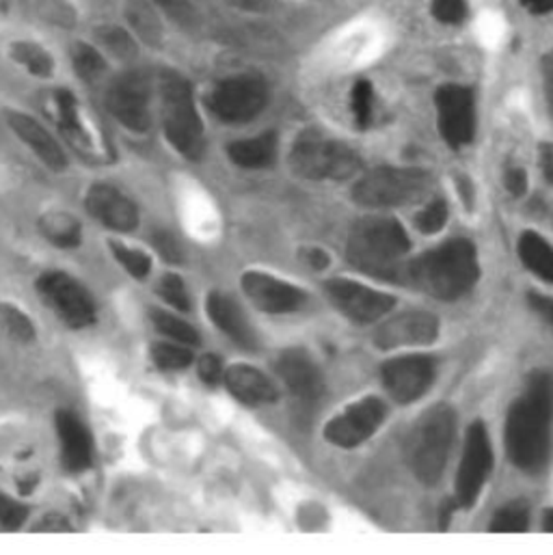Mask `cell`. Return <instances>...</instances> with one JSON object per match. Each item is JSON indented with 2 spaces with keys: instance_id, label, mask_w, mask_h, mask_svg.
Masks as SVG:
<instances>
[{
  "instance_id": "obj_1",
  "label": "cell",
  "mask_w": 553,
  "mask_h": 555,
  "mask_svg": "<svg viewBox=\"0 0 553 555\" xmlns=\"http://www.w3.org/2000/svg\"><path fill=\"white\" fill-rule=\"evenodd\" d=\"M553 389L543 372H535L526 391L509 411L506 452L526 474H541L552 456Z\"/></svg>"
},
{
  "instance_id": "obj_2",
  "label": "cell",
  "mask_w": 553,
  "mask_h": 555,
  "mask_svg": "<svg viewBox=\"0 0 553 555\" xmlns=\"http://www.w3.org/2000/svg\"><path fill=\"white\" fill-rule=\"evenodd\" d=\"M478 275L476 247L465 238H456L409 262L400 281L411 283L428 296L454 300L474 287Z\"/></svg>"
},
{
  "instance_id": "obj_3",
  "label": "cell",
  "mask_w": 553,
  "mask_h": 555,
  "mask_svg": "<svg viewBox=\"0 0 553 555\" xmlns=\"http://www.w3.org/2000/svg\"><path fill=\"white\" fill-rule=\"evenodd\" d=\"M409 249V236L398 221L374 217L359 221L350 230L346 258L361 273L400 281Z\"/></svg>"
},
{
  "instance_id": "obj_4",
  "label": "cell",
  "mask_w": 553,
  "mask_h": 555,
  "mask_svg": "<svg viewBox=\"0 0 553 555\" xmlns=\"http://www.w3.org/2000/svg\"><path fill=\"white\" fill-rule=\"evenodd\" d=\"M456 430V415L448 404L428 409L411 428L407 459L422 485H437L448 465Z\"/></svg>"
},
{
  "instance_id": "obj_5",
  "label": "cell",
  "mask_w": 553,
  "mask_h": 555,
  "mask_svg": "<svg viewBox=\"0 0 553 555\" xmlns=\"http://www.w3.org/2000/svg\"><path fill=\"white\" fill-rule=\"evenodd\" d=\"M160 117L167 141L187 160H200L206 152V137L200 111L195 106L193 87L180 74L160 78Z\"/></svg>"
},
{
  "instance_id": "obj_6",
  "label": "cell",
  "mask_w": 553,
  "mask_h": 555,
  "mask_svg": "<svg viewBox=\"0 0 553 555\" xmlns=\"http://www.w3.org/2000/svg\"><path fill=\"white\" fill-rule=\"evenodd\" d=\"M292 169L307 180H348L361 169L357 152L318 132L305 130L292 145Z\"/></svg>"
},
{
  "instance_id": "obj_7",
  "label": "cell",
  "mask_w": 553,
  "mask_h": 555,
  "mask_svg": "<svg viewBox=\"0 0 553 555\" xmlns=\"http://www.w3.org/2000/svg\"><path fill=\"white\" fill-rule=\"evenodd\" d=\"M430 184V176L422 169L378 167L355 184L352 197L368 208H396L422 199Z\"/></svg>"
},
{
  "instance_id": "obj_8",
  "label": "cell",
  "mask_w": 553,
  "mask_h": 555,
  "mask_svg": "<svg viewBox=\"0 0 553 555\" xmlns=\"http://www.w3.org/2000/svg\"><path fill=\"white\" fill-rule=\"evenodd\" d=\"M269 102V87L258 74H239L221 80L208 95L210 113L226 124L256 119Z\"/></svg>"
},
{
  "instance_id": "obj_9",
  "label": "cell",
  "mask_w": 553,
  "mask_h": 555,
  "mask_svg": "<svg viewBox=\"0 0 553 555\" xmlns=\"http://www.w3.org/2000/svg\"><path fill=\"white\" fill-rule=\"evenodd\" d=\"M37 292L67 328H87L98 318V307L91 292L69 273H41L37 279Z\"/></svg>"
},
{
  "instance_id": "obj_10",
  "label": "cell",
  "mask_w": 553,
  "mask_h": 555,
  "mask_svg": "<svg viewBox=\"0 0 553 555\" xmlns=\"http://www.w3.org/2000/svg\"><path fill=\"white\" fill-rule=\"evenodd\" d=\"M108 113L132 132L152 128V82L145 72L130 69L119 74L106 89Z\"/></svg>"
},
{
  "instance_id": "obj_11",
  "label": "cell",
  "mask_w": 553,
  "mask_h": 555,
  "mask_svg": "<svg viewBox=\"0 0 553 555\" xmlns=\"http://www.w3.org/2000/svg\"><path fill=\"white\" fill-rule=\"evenodd\" d=\"M439 132L454 150L474 141L476 132V106L474 91L461 85H443L435 95Z\"/></svg>"
},
{
  "instance_id": "obj_12",
  "label": "cell",
  "mask_w": 553,
  "mask_h": 555,
  "mask_svg": "<svg viewBox=\"0 0 553 555\" xmlns=\"http://www.w3.org/2000/svg\"><path fill=\"white\" fill-rule=\"evenodd\" d=\"M491 467H493V452H491L489 435H487V428L480 422H476L467 430L463 461L456 476L459 506L472 508L478 502L480 491L491 474Z\"/></svg>"
},
{
  "instance_id": "obj_13",
  "label": "cell",
  "mask_w": 553,
  "mask_h": 555,
  "mask_svg": "<svg viewBox=\"0 0 553 555\" xmlns=\"http://www.w3.org/2000/svg\"><path fill=\"white\" fill-rule=\"evenodd\" d=\"M385 404L378 398H363L350 404L342 415L333 417L326 428L324 437L339 448H357L368 441L385 420Z\"/></svg>"
},
{
  "instance_id": "obj_14",
  "label": "cell",
  "mask_w": 553,
  "mask_h": 555,
  "mask_svg": "<svg viewBox=\"0 0 553 555\" xmlns=\"http://www.w3.org/2000/svg\"><path fill=\"white\" fill-rule=\"evenodd\" d=\"M326 294L333 305L355 322H376L396 305V298L350 279H331Z\"/></svg>"
},
{
  "instance_id": "obj_15",
  "label": "cell",
  "mask_w": 553,
  "mask_h": 555,
  "mask_svg": "<svg viewBox=\"0 0 553 555\" xmlns=\"http://www.w3.org/2000/svg\"><path fill=\"white\" fill-rule=\"evenodd\" d=\"M381 374L389 396L400 404H409L420 400L433 385L435 363L430 357L409 354L387 361Z\"/></svg>"
},
{
  "instance_id": "obj_16",
  "label": "cell",
  "mask_w": 553,
  "mask_h": 555,
  "mask_svg": "<svg viewBox=\"0 0 553 555\" xmlns=\"http://www.w3.org/2000/svg\"><path fill=\"white\" fill-rule=\"evenodd\" d=\"M85 208L100 225L117 234L134 232L141 221L137 204L117 186L106 182H98L87 191Z\"/></svg>"
},
{
  "instance_id": "obj_17",
  "label": "cell",
  "mask_w": 553,
  "mask_h": 555,
  "mask_svg": "<svg viewBox=\"0 0 553 555\" xmlns=\"http://www.w3.org/2000/svg\"><path fill=\"white\" fill-rule=\"evenodd\" d=\"M276 374L300 406H313L322 398V374L305 350L290 348L281 352L276 359Z\"/></svg>"
},
{
  "instance_id": "obj_18",
  "label": "cell",
  "mask_w": 553,
  "mask_h": 555,
  "mask_svg": "<svg viewBox=\"0 0 553 555\" xmlns=\"http://www.w3.org/2000/svg\"><path fill=\"white\" fill-rule=\"evenodd\" d=\"M439 335V322L426 311H407L389 322H385L374 339L381 348H400V346H426L433 344Z\"/></svg>"
},
{
  "instance_id": "obj_19",
  "label": "cell",
  "mask_w": 553,
  "mask_h": 555,
  "mask_svg": "<svg viewBox=\"0 0 553 555\" xmlns=\"http://www.w3.org/2000/svg\"><path fill=\"white\" fill-rule=\"evenodd\" d=\"M241 283L247 298L267 313L294 311L305 302V292L300 287L267 273L249 271L243 275Z\"/></svg>"
},
{
  "instance_id": "obj_20",
  "label": "cell",
  "mask_w": 553,
  "mask_h": 555,
  "mask_svg": "<svg viewBox=\"0 0 553 555\" xmlns=\"http://www.w3.org/2000/svg\"><path fill=\"white\" fill-rule=\"evenodd\" d=\"M54 424L61 441V463L65 472H87L93 465V439L85 422L74 411H56Z\"/></svg>"
},
{
  "instance_id": "obj_21",
  "label": "cell",
  "mask_w": 553,
  "mask_h": 555,
  "mask_svg": "<svg viewBox=\"0 0 553 555\" xmlns=\"http://www.w3.org/2000/svg\"><path fill=\"white\" fill-rule=\"evenodd\" d=\"M7 121L11 130L17 134V139L52 171H63L67 167V156L63 147L56 143V139L30 115L11 111L7 113Z\"/></svg>"
},
{
  "instance_id": "obj_22",
  "label": "cell",
  "mask_w": 553,
  "mask_h": 555,
  "mask_svg": "<svg viewBox=\"0 0 553 555\" xmlns=\"http://www.w3.org/2000/svg\"><path fill=\"white\" fill-rule=\"evenodd\" d=\"M223 380L230 393L249 406H262L276 400L275 385L258 367L236 363L223 372Z\"/></svg>"
},
{
  "instance_id": "obj_23",
  "label": "cell",
  "mask_w": 553,
  "mask_h": 555,
  "mask_svg": "<svg viewBox=\"0 0 553 555\" xmlns=\"http://www.w3.org/2000/svg\"><path fill=\"white\" fill-rule=\"evenodd\" d=\"M206 309L210 320L230 337L234 339L239 346L243 348H256L258 346V337L256 331L252 328L249 320L245 318L243 309L236 305V300H232L228 294L223 292H213L206 300Z\"/></svg>"
},
{
  "instance_id": "obj_24",
  "label": "cell",
  "mask_w": 553,
  "mask_h": 555,
  "mask_svg": "<svg viewBox=\"0 0 553 555\" xmlns=\"http://www.w3.org/2000/svg\"><path fill=\"white\" fill-rule=\"evenodd\" d=\"M54 117L61 134L67 139V143L78 150L80 154H93V141L82 124L80 104L76 95L67 89H59L54 93Z\"/></svg>"
},
{
  "instance_id": "obj_25",
  "label": "cell",
  "mask_w": 553,
  "mask_h": 555,
  "mask_svg": "<svg viewBox=\"0 0 553 555\" xmlns=\"http://www.w3.org/2000/svg\"><path fill=\"white\" fill-rule=\"evenodd\" d=\"M230 160L243 169H265L271 167L276 158V134L265 132L256 139L236 141L228 147Z\"/></svg>"
},
{
  "instance_id": "obj_26",
  "label": "cell",
  "mask_w": 553,
  "mask_h": 555,
  "mask_svg": "<svg viewBox=\"0 0 553 555\" xmlns=\"http://www.w3.org/2000/svg\"><path fill=\"white\" fill-rule=\"evenodd\" d=\"M39 232L59 249H76L82 243V225L74 215L67 212H46L39 219Z\"/></svg>"
},
{
  "instance_id": "obj_27",
  "label": "cell",
  "mask_w": 553,
  "mask_h": 555,
  "mask_svg": "<svg viewBox=\"0 0 553 555\" xmlns=\"http://www.w3.org/2000/svg\"><path fill=\"white\" fill-rule=\"evenodd\" d=\"M519 258L535 275L553 283V247L543 236L526 232L519 241Z\"/></svg>"
},
{
  "instance_id": "obj_28",
  "label": "cell",
  "mask_w": 553,
  "mask_h": 555,
  "mask_svg": "<svg viewBox=\"0 0 553 555\" xmlns=\"http://www.w3.org/2000/svg\"><path fill=\"white\" fill-rule=\"evenodd\" d=\"M150 318H152V324L156 326V331L167 335L169 339H173L178 344H184V346H197L200 344V333L187 320H182V318H178L169 311H163V309H152Z\"/></svg>"
},
{
  "instance_id": "obj_29",
  "label": "cell",
  "mask_w": 553,
  "mask_h": 555,
  "mask_svg": "<svg viewBox=\"0 0 553 555\" xmlns=\"http://www.w3.org/2000/svg\"><path fill=\"white\" fill-rule=\"evenodd\" d=\"M0 324L20 344H30L37 337L33 320L11 302H0Z\"/></svg>"
},
{
  "instance_id": "obj_30",
  "label": "cell",
  "mask_w": 553,
  "mask_h": 555,
  "mask_svg": "<svg viewBox=\"0 0 553 555\" xmlns=\"http://www.w3.org/2000/svg\"><path fill=\"white\" fill-rule=\"evenodd\" d=\"M108 247H111V254L117 260V264H121L130 278L143 281L152 273V258L145 251L128 247L119 241H111Z\"/></svg>"
},
{
  "instance_id": "obj_31",
  "label": "cell",
  "mask_w": 553,
  "mask_h": 555,
  "mask_svg": "<svg viewBox=\"0 0 553 555\" xmlns=\"http://www.w3.org/2000/svg\"><path fill=\"white\" fill-rule=\"evenodd\" d=\"M150 354H152L154 365L165 372H178L193 363V352L184 344L180 346V344H171V341H158L152 346Z\"/></svg>"
},
{
  "instance_id": "obj_32",
  "label": "cell",
  "mask_w": 553,
  "mask_h": 555,
  "mask_svg": "<svg viewBox=\"0 0 553 555\" xmlns=\"http://www.w3.org/2000/svg\"><path fill=\"white\" fill-rule=\"evenodd\" d=\"M74 67H76V74L82 80L93 82V80H98L104 74L106 61H104V56L93 46L78 43L74 48Z\"/></svg>"
},
{
  "instance_id": "obj_33",
  "label": "cell",
  "mask_w": 553,
  "mask_h": 555,
  "mask_svg": "<svg viewBox=\"0 0 553 555\" xmlns=\"http://www.w3.org/2000/svg\"><path fill=\"white\" fill-rule=\"evenodd\" d=\"M530 526V511L524 502H515V504H509L504 506L493 524H491V530L493 532H526Z\"/></svg>"
},
{
  "instance_id": "obj_34",
  "label": "cell",
  "mask_w": 553,
  "mask_h": 555,
  "mask_svg": "<svg viewBox=\"0 0 553 555\" xmlns=\"http://www.w3.org/2000/svg\"><path fill=\"white\" fill-rule=\"evenodd\" d=\"M156 292L173 309H180V311H189L191 309V296H189V289H187V285H184V281H182L180 275H173V273L163 275V278L158 279Z\"/></svg>"
},
{
  "instance_id": "obj_35",
  "label": "cell",
  "mask_w": 553,
  "mask_h": 555,
  "mask_svg": "<svg viewBox=\"0 0 553 555\" xmlns=\"http://www.w3.org/2000/svg\"><path fill=\"white\" fill-rule=\"evenodd\" d=\"M350 106H352V115H355L357 126L368 128L372 124V113H374V91H372V85L368 80H359L352 87Z\"/></svg>"
},
{
  "instance_id": "obj_36",
  "label": "cell",
  "mask_w": 553,
  "mask_h": 555,
  "mask_svg": "<svg viewBox=\"0 0 553 555\" xmlns=\"http://www.w3.org/2000/svg\"><path fill=\"white\" fill-rule=\"evenodd\" d=\"M448 221V206L443 199L433 202L430 206H426L417 217H415V225L420 232L424 234H437L439 230H443Z\"/></svg>"
},
{
  "instance_id": "obj_37",
  "label": "cell",
  "mask_w": 553,
  "mask_h": 555,
  "mask_svg": "<svg viewBox=\"0 0 553 555\" xmlns=\"http://www.w3.org/2000/svg\"><path fill=\"white\" fill-rule=\"evenodd\" d=\"M152 245L156 249V254L167 262V264H182L184 262V251L180 241L167 232V230H156L152 234Z\"/></svg>"
},
{
  "instance_id": "obj_38",
  "label": "cell",
  "mask_w": 553,
  "mask_h": 555,
  "mask_svg": "<svg viewBox=\"0 0 553 555\" xmlns=\"http://www.w3.org/2000/svg\"><path fill=\"white\" fill-rule=\"evenodd\" d=\"M28 519V508L11 498H7L4 493H0V526L9 532H15L24 526V521Z\"/></svg>"
},
{
  "instance_id": "obj_39",
  "label": "cell",
  "mask_w": 553,
  "mask_h": 555,
  "mask_svg": "<svg viewBox=\"0 0 553 555\" xmlns=\"http://www.w3.org/2000/svg\"><path fill=\"white\" fill-rule=\"evenodd\" d=\"M17 52H20V54H17L20 61L28 67L30 74L48 76V74L52 72V61H50V56H48L43 50H39L37 46H20Z\"/></svg>"
},
{
  "instance_id": "obj_40",
  "label": "cell",
  "mask_w": 553,
  "mask_h": 555,
  "mask_svg": "<svg viewBox=\"0 0 553 555\" xmlns=\"http://www.w3.org/2000/svg\"><path fill=\"white\" fill-rule=\"evenodd\" d=\"M433 15L443 24H459L467 15L465 0H433Z\"/></svg>"
},
{
  "instance_id": "obj_41",
  "label": "cell",
  "mask_w": 553,
  "mask_h": 555,
  "mask_svg": "<svg viewBox=\"0 0 553 555\" xmlns=\"http://www.w3.org/2000/svg\"><path fill=\"white\" fill-rule=\"evenodd\" d=\"M197 372H200V378L206 383V385H217L221 378H223V363H221V359L217 357V354H204L202 359H200V367H197Z\"/></svg>"
},
{
  "instance_id": "obj_42",
  "label": "cell",
  "mask_w": 553,
  "mask_h": 555,
  "mask_svg": "<svg viewBox=\"0 0 553 555\" xmlns=\"http://www.w3.org/2000/svg\"><path fill=\"white\" fill-rule=\"evenodd\" d=\"M504 182H506V189L513 193V195H524L526 193V189H528V180H526V173L522 171V169H517V167H513V169H509L506 171V178H504Z\"/></svg>"
},
{
  "instance_id": "obj_43",
  "label": "cell",
  "mask_w": 553,
  "mask_h": 555,
  "mask_svg": "<svg viewBox=\"0 0 553 555\" xmlns=\"http://www.w3.org/2000/svg\"><path fill=\"white\" fill-rule=\"evenodd\" d=\"M530 305L539 315H543L545 322H550L553 326V298L543 294H530Z\"/></svg>"
},
{
  "instance_id": "obj_44",
  "label": "cell",
  "mask_w": 553,
  "mask_h": 555,
  "mask_svg": "<svg viewBox=\"0 0 553 555\" xmlns=\"http://www.w3.org/2000/svg\"><path fill=\"white\" fill-rule=\"evenodd\" d=\"M543 80H545V93L553 113V50L543 56Z\"/></svg>"
},
{
  "instance_id": "obj_45",
  "label": "cell",
  "mask_w": 553,
  "mask_h": 555,
  "mask_svg": "<svg viewBox=\"0 0 553 555\" xmlns=\"http://www.w3.org/2000/svg\"><path fill=\"white\" fill-rule=\"evenodd\" d=\"M35 530L59 532V530H69V524L63 521V517H59V515H48V517H43V524H39Z\"/></svg>"
},
{
  "instance_id": "obj_46",
  "label": "cell",
  "mask_w": 553,
  "mask_h": 555,
  "mask_svg": "<svg viewBox=\"0 0 553 555\" xmlns=\"http://www.w3.org/2000/svg\"><path fill=\"white\" fill-rule=\"evenodd\" d=\"M541 169L553 184V145H541Z\"/></svg>"
},
{
  "instance_id": "obj_47",
  "label": "cell",
  "mask_w": 553,
  "mask_h": 555,
  "mask_svg": "<svg viewBox=\"0 0 553 555\" xmlns=\"http://www.w3.org/2000/svg\"><path fill=\"white\" fill-rule=\"evenodd\" d=\"M522 4L535 15H545L553 11V0H522Z\"/></svg>"
},
{
  "instance_id": "obj_48",
  "label": "cell",
  "mask_w": 553,
  "mask_h": 555,
  "mask_svg": "<svg viewBox=\"0 0 553 555\" xmlns=\"http://www.w3.org/2000/svg\"><path fill=\"white\" fill-rule=\"evenodd\" d=\"M307 258V262L313 267V269H324L326 264H329V258H326V254L324 251H318V249H313V251H307L305 254Z\"/></svg>"
},
{
  "instance_id": "obj_49",
  "label": "cell",
  "mask_w": 553,
  "mask_h": 555,
  "mask_svg": "<svg viewBox=\"0 0 553 555\" xmlns=\"http://www.w3.org/2000/svg\"><path fill=\"white\" fill-rule=\"evenodd\" d=\"M543 530L553 534V508L545 511V515H543Z\"/></svg>"
}]
</instances>
